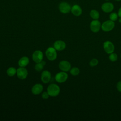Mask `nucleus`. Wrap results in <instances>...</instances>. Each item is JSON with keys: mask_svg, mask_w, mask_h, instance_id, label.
Here are the masks:
<instances>
[{"mask_svg": "<svg viewBox=\"0 0 121 121\" xmlns=\"http://www.w3.org/2000/svg\"><path fill=\"white\" fill-rule=\"evenodd\" d=\"M17 76L18 78L20 79H25L28 75V72L27 69L24 67H20L17 69Z\"/></svg>", "mask_w": 121, "mask_h": 121, "instance_id": "obj_9", "label": "nucleus"}, {"mask_svg": "<svg viewBox=\"0 0 121 121\" xmlns=\"http://www.w3.org/2000/svg\"><path fill=\"white\" fill-rule=\"evenodd\" d=\"M49 95L48 94V92H43L42 95V97L43 99H48L49 98Z\"/></svg>", "mask_w": 121, "mask_h": 121, "instance_id": "obj_24", "label": "nucleus"}, {"mask_svg": "<svg viewBox=\"0 0 121 121\" xmlns=\"http://www.w3.org/2000/svg\"><path fill=\"white\" fill-rule=\"evenodd\" d=\"M51 78V73L47 70L43 71L41 74V80L43 83H48Z\"/></svg>", "mask_w": 121, "mask_h": 121, "instance_id": "obj_12", "label": "nucleus"}, {"mask_svg": "<svg viewBox=\"0 0 121 121\" xmlns=\"http://www.w3.org/2000/svg\"><path fill=\"white\" fill-rule=\"evenodd\" d=\"M115 26L114 21L109 19L105 21L101 25L102 30L105 32H108L112 31Z\"/></svg>", "mask_w": 121, "mask_h": 121, "instance_id": "obj_2", "label": "nucleus"}, {"mask_svg": "<svg viewBox=\"0 0 121 121\" xmlns=\"http://www.w3.org/2000/svg\"><path fill=\"white\" fill-rule=\"evenodd\" d=\"M116 88L119 92H121V80L117 83L116 85Z\"/></svg>", "mask_w": 121, "mask_h": 121, "instance_id": "obj_25", "label": "nucleus"}, {"mask_svg": "<svg viewBox=\"0 0 121 121\" xmlns=\"http://www.w3.org/2000/svg\"><path fill=\"white\" fill-rule=\"evenodd\" d=\"M17 69L14 67H10L7 70V73L9 77H12L17 73Z\"/></svg>", "mask_w": 121, "mask_h": 121, "instance_id": "obj_19", "label": "nucleus"}, {"mask_svg": "<svg viewBox=\"0 0 121 121\" xmlns=\"http://www.w3.org/2000/svg\"><path fill=\"white\" fill-rule=\"evenodd\" d=\"M59 68L60 70L64 72H67L71 69L70 63L67 60H62L59 64Z\"/></svg>", "mask_w": 121, "mask_h": 121, "instance_id": "obj_8", "label": "nucleus"}, {"mask_svg": "<svg viewBox=\"0 0 121 121\" xmlns=\"http://www.w3.org/2000/svg\"><path fill=\"white\" fill-rule=\"evenodd\" d=\"M43 90V86L40 84H36L33 86L32 88V92L34 95H38L42 92Z\"/></svg>", "mask_w": 121, "mask_h": 121, "instance_id": "obj_15", "label": "nucleus"}, {"mask_svg": "<svg viewBox=\"0 0 121 121\" xmlns=\"http://www.w3.org/2000/svg\"><path fill=\"white\" fill-rule=\"evenodd\" d=\"M70 73L72 75L74 76H77L79 74L80 70L77 67H73L70 69Z\"/></svg>", "mask_w": 121, "mask_h": 121, "instance_id": "obj_20", "label": "nucleus"}, {"mask_svg": "<svg viewBox=\"0 0 121 121\" xmlns=\"http://www.w3.org/2000/svg\"><path fill=\"white\" fill-rule=\"evenodd\" d=\"M47 90L50 96L54 97L57 96L59 94L60 88L57 85L52 84L48 86Z\"/></svg>", "mask_w": 121, "mask_h": 121, "instance_id": "obj_1", "label": "nucleus"}, {"mask_svg": "<svg viewBox=\"0 0 121 121\" xmlns=\"http://www.w3.org/2000/svg\"><path fill=\"white\" fill-rule=\"evenodd\" d=\"M109 59L110 60H111V61L115 62L118 59V56H117V54H116L115 53H114V52H113L109 54Z\"/></svg>", "mask_w": 121, "mask_h": 121, "instance_id": "obj_21", "label": "nucleus"}, {"mask_svg": "<svg viewBox=\"0 0 121 121\" xmlns=\"http://www.w3.org/2000/svg\"><path fill=\"white\" fill-rule=\"evenodd\" d=\"M120 56H121V55H120Z\"/></svg>", "mask_w": 121, "mask_h": 121, "instance_id": "obj_30", "label": "nucleus"}, {"mask_svg": "<svg viewBox=\"0 0 121 121\" xmlns=\"http://www.w3.org/2000/svg\"><path fill=\"white\" fill-rule=\"evenodd\" d=\"M116 0V1H121V0Z\"/></svg>", "mask_w": 121, "mask_h": 121, "instance_id": "obj_28", "label": "nucleus"}, {"mask_svg": "<svg viewBox=\"0 0 121 121\" xmlns=\"http://www.w3.org/2000/svg\"><path fill=\"white\" fill-rule=\"evenodd\" d=\"M45 54L47 58L50 60H53L57 58L56 49L53 47H49L46 51Z\"/></svg>", "mask_w": 121, "mask_h": 121, "instance_id": "obj_5", "label": "nucleus"}, {"mask_svg": "<svg viewBox=\"0 0 121 121\" xmlns=\"http://www.w3.org/2000/svg\"><path fill=\"white\" fill-rule=\"evenodd\" d=\"M71 7L70 5L66 2H61L60 3L59 6V9L60 12L63 14H67L69 13L71 10Z\"/></svg>", "mask_w": 121, "mask_h": 121, "instance_id": "obj_6", "label": "nucleus"}, {"mask_svg": "<svg viewBox=\"0 0 121 121\" xmlns=\"http://www.w3.org/2000/svg\"><path fill=\"white\" fill-rule=\"evenodd\" d=\"M105 0V1H109V0Z\"/></svg>", "mask_w": 121, "mask_h": 121, "instance_id": "obj_29", "label": "nucleus"}, {"mask_svg": "<svg viewBox=\"0 0 121 121\" xmlns=\"http://www.w3.org/2000/svg\"><path fill=\"white\" fill-rule=\"evenodd\" d=\"M101 22L98 19H93L90 23V29L92 32L97 33L101 29Z\"/></svg>", "mask_w": 121, "mask_h": 121, "instance_id": "obj_3", "label": "nucleus"}, {"mask_svg": "<svg viewBox=\"0 0 121 121\" xmlns=\"http://www.w3.org/2000/svg\"><path fill=\"white\" fill-rule=\"evenodd\" d=\"M98 64V60L96 58L92 59L89 63V66L91 67H95Z\"/></svg>", "mask_w": 121, "mask_h": 121, "instance_id": "obj_23", "label": "nucleus"}, {"mask_svg": "<svg viewBox=\"0 0 121 121\" xmlns=\"http://www.w3.org/2000/svg\"><path fill=\"white\" fill-rule=\"evenodd\" d=\"M89 15L90 17L93 19H94V20L98 19L99 18V16H100L99 12L95 9L91 10L90 12Z\"/></svg>", "mask_w": 121, "mask_h": 121, "instance_id": "obj_17", "label": "nucleus"}, {"mask_svg": "<svg viewBox=\"0 0 121 121\" xmlns=\"http://www.w3.org/2000/svg\"><path fill=\"white\" fill-rule=\"evenodd\" d=\"M118 15L119 17H121V7L119 8L118 12Z\"/></svg>", "mask_w": 121, "mask_h": 121, "instance_id": "obj_26", "label": "nucleus"}, {"mask_svg": "<svg viewBox=\"0 0 121 121\" xmlns=\"http://www.w3.org/2000/svg\"><path fill=\"white\" fill-rule=\"evenodd\" d=\"M103 48L106 53L110 54L114 52L115 47L112 42L106 41L103 43Z\"/></svg>", "mask_w": 121, "mask_h": 121, "instance_id": "obj_4", "label": "nucleus"}, {"mask_svg": "<svg viewBox=\"0 0 121 121\" xmlns=\"http://www.w3.org/2000/svg\"><path fill=\"white\" fill-rule=\"evenodd\" d=\"M118 20H119V22L120 23H121V17H120Z\"/></svg>", "mask_w": 121, "mask_h": 121, "instance_id": "obj_27", "label": "nucleus"}, {"mask_svg": "<svg viewBox=\"0 0 121 121\" xmlns=\"http://www.w3.org/2000/svg\"><path fill=\"white\" fill-rule=\"evenodd\" d=\"M29 62V60L28 57H22L18 61V65L21 67H24L27 65Z\"/></svg>", "mask_w": 121, "mask_h": 121, "instance_id": "obj_16", "label": "nucleus"}, {"mask_svg": "<svg viewBox=\"0 0 121 121\" xmlns=\"http://www.w3.org/2000/svg\"><path fill=\"white\" fill-rule=\"evenodd\" d=\"M101 9L104 12L110 13L113 10L114 5L111 2H106L102 5Z\"/></svg>", "mask_w": 121, "mask_h": 121, "instance_id": "obj_10", "label": "nucleus"}, {"mask_svg": "<svg viewBox=\"0 0 121 121\" xmlns=\"http://www.w3.org/2000/svg\"><path fill=\"white\" fill-rule=\"evenodd\" d=\"M45 64V62L44 61L42 60L41 62L37 63V64L35 65V69L37 71H41L43 69V66Z\"/></svg>", "mask_w": 121, "mask_h": 121, "instance_id": "obj_18", "label": "nucleus"}, {"mask_svg": "<svg viewBox=\"0 0 121 121\" xmlns=\"http://www.w3.org/2000/svg\"><path fill=\"white\" fill-rule=\"evenodd\" d=\"M68 75L65 72H60L57 73L55 77V79L58 83H63L65 82L68 79Z\"/></svg>", "mask_w": 121, "mask_h": 121, "instance_id": "obj_7", "label": "nucleus"}, {"mask_svg": "<svg viewBox=\"0 0 121 121\" xmlns=\"http://www.w3.org/2000/svg\"><path fill=\"white\" fill-rule=\"evenodd\" d=\"M53 46L54 48L56 49V50L62 51L65 49L66 45L64 41L61 40H58L55 42Z\"/></svg>", "mask_w": 121, "mask_h": 121, "instance_id": "obj_14", "label": "nucleus"}, {"mask_svg": "<svg viewBox=\"0 0 121 121\" xmlns=\"http://www.w3.org/2000/svg\"><path fill=\"white\" fill-rule=\"evenodd\" d=\"M72 14L75 16H79L82 13V10L81 8L78 5H74L71 7V10Z\"/></svg>", "mask_w": 121, "mask_h": 121, "instance_id": "obj_13", "label": "nucleus"}, {"mask_svg": "<svg viewBox=\"0 0 121 121\" xmlns=\"http://www.w3.org/2000/svg\"><path fill=\"white\" fill-rule=\"evenodd\" d=\"M32 58L33 60L36 63H38L41 62L43 59V52L39 50L35 51L33 53Z\"/></svg>", "mask_w": 121, "mask_h": 121, "instance_id": "obj_11", "label": "nucleus"}, {"mask_svg": "<svg viewBox=\"0 0 121 121\" xmlns=\"http://www.w3.org/2000/svg\"><path fill=\"white\" fill-rule=\"evenodd\" d=\"M119 16L118 15V14L116 12H112L109 15V18L110 20L115 21L117 20Z\"/></svg>", "mask_w": 121, "mask_h": 121, "instance_id": "obj_22", "label": "nucleus"}]
</instances>
